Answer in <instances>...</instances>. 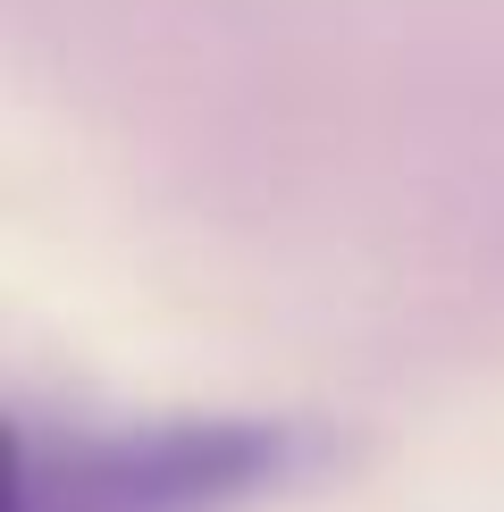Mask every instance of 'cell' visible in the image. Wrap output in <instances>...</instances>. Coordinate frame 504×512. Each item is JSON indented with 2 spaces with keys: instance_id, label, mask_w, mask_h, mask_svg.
<instances>
[{
  "instance_id": "cell-1",
  "label": "cell",
  "mask_w": 504,
  "mask_h": 512,
  "mask_svg": "<svg viewBox=\"0 0 504 512\" xmlns=\"http://www.w3.org/2000/svg\"><path fill=\"white\" fill-rule=\"evenodd\" d=\"M320 437L294 420H110V429L9 437V512H236L294 471H311Z\"/></svg>"
}]
</instances>
